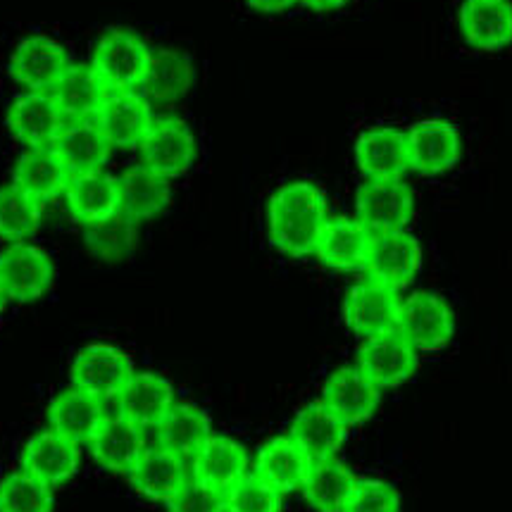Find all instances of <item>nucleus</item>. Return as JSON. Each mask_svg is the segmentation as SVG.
<instances>
[{"instance_id": "nucleus-1", "label": "nucleus", "mask_w": 512, "mask_h": 512, "mask_svg": "<svg viewBox=\"0 0 512 512\" xmlns=\"http://www.w3.org/2000/svg\"><path fill=\"white\" fill-rule=\"evenodd\" d=\"M329 220L327 196L312 181H289L279 186L267 203L270 243L296 260L315 255Z\"/></svg>"}, {"instance_id": "nucleus-2", "label": "nucleus", "mask_w": 512, "mask_h": 512, "mask_svg": "<svg viewBox=\"0 0 512 512\" xmlns=\"http://www.w3.org/2000/svg\"><path fill=\"white\" fill-rule=\"evenodd\" d=\"M153 51L136 31L117 27L98 39L91 55V70L108 91H134L143 84Z\"/></svg>"}, {"instance_id": "nucleus-3", "label": "nucleus", "mask_w": 512, "mask_h": 512, "mask_svg": "<svg viewBox=\"0 0 512 512\" xmlns=\"http://www.w3.org/2000/svg\"><path fill=\"white\" fill-rule=\"evenodd\" d=\"M396 332L417 353H439L455 334V315L446 298L434 291H415L401 301Z\"/></svg>"}, {"instance_id": "nucleus-4", "label": "nucleus", "mask_w": 512, "mask_h": 512, "mask_svg": "<svg viewBox=\"0 0 512 512\" xmlns=\"http://www.w3.org/2000/svg\"><path fill=\"white\" fill-rule=\"evenodd\" d=\"M72 67L70 53L46 34H31L10 55L8 74L27 93H53Z\"/></svg>"}, {"instance_id": "nucleus-5", "label": "nucleus", "mask_w": 512, "mask_h": 512, "mask_svg": "<svg viewBox=\"0 0 512 512\" xmlns=\"http://www.w3.org/2000/svg\"><path fill=\"white\" fill-rule=\"evenodd\" d=\"M55 284L51 253L34 243H10L0 251V289L12 303H34Z\"/></svg>"}, {"instance_id": "nucleus-6", "label": "nucleus", "mask_w": 512, "mask_h": 512, "mask_svg": "<svg viewBox=\"0 0 512 512\" xmlns=\"http://www.w3.org/2000/svg\"><path fill=\"white\" fill-rule=\"evenodd\" d=\"M131 377H134V360L129 358V353L103 341L79 348L70 367L74 389L91 393L101 401L120 396Z\"/></svg>"}, {"instance_id": "nucleus-7", "label": "nucleus", "mask_w": 512, "mask_h": 512, "mask_svg": "<svg viewBox=\"0 0 512 512\" xmlns=\"http://www.w3.org/2000/svg\"><path fill=\"white\" fill-rule=\"evenodd\" d=\"M412 212L415 198L403 179H367L355 193V220L370 234L405 231Z\"/></svg>"}, {"instance_id": "nucleus-8", "label": "nucleus", "mask_w": 512, "mask_h": 512, "mask_svg": "<svg viewBox=\"0 0 512 512\" xmlns=\"http://www.w3.org/2000/svg\"><path fill=\"white\" fill-rule=\"evenodd\" d=\"M141 165L174 179L184 177L198 158V143L189 124L177 117H160L139 146Z\"/></svg>"}, {"instance_id": "nucleus-9", "label": "nucleus", "mask_w": 512, "mask_h": 512, "mask_svg": "<svg viewBox=\"0 0 512 512\" xmlns=\"http://www.w3.org/2000/svg\"><path fill=\"white\" fill-rule=\"evenodd\" d=\"M401 298L398 291L379 282H360L348 289L343 298V320L346 327L358 339H374V336L396 332Z\"/></svg>"}, {"instance_id": "nucleus-10", "label": "nucleus", "mask_w": 512, "mask_h": 512, "mask_svg": "<svg viewBox=\"0 0 512 512\" xmlns=\"http://www.w3.org/2000/svg\"><path fill=\"white\" fill-rule=\"evenodd\" d=\"M422 267V246L410 231L372 234L365 272L393 291L408 289Z\"/></svg>"}, {"instance_id": "nucleus-11", "label": "nucleus", "mask_w": 512, "mask_h": 512, "mask_svg": "<svg viewBox=\"0 0 512 512\" xmlns=\"http://www.w3.org/2000/svg\"><path fill=\"white\" fill-rule=\"evenodd\" d=\"M67 117L53 93H22L8 105L5 127L24 148H51Z\"/></svg>"}, {"instance_id": "nucleus-12", "label": "nucleus", "mask_w": 512, "mask_h": 512, "mask_svg": "<svg viewBox=\"0 0 512 512\" xmlns=\"http://www.w3.org/2000/svg\"><path fill=\"white\" fill-rule=\"evenodd\" d=\"M410 167L424 177H439L455 170L462 158L460 131L448 120L415 122L405 134Z\"/></svg>"}, {"instance_id": "nucleus-13", "label": "nucleus", "mask_w": 512, "mask_h": 512, "mask_svg": "<svg viewBox=\"0 0 512 512\" xmlns=\"http://www.w3.org/2000/svg\"><path fill=\"white\" fill-rule=\"evenodd\" d=\"M98 127L112 148H139L155 117L148 98L136 91H108L96 112Z\"/></svg>"}, {"instance_id": "nucleus-14", "label": "nucleus", "mask_w": 512, "mask_h": 512, "mask_svg": "<svg viewBox=\"0 0 512 512\" xmlns=\"http://www.w3.org/2000/svg\"><path fill=\"white\" fill-rule=\"evenodd\" d=\"M20 467L41 484L58 489L79 472V446L53 429L31 434L20 451Z\"/></svg>"}, {"instance_id": "nucleus-15", "label": "nucleus", "mask_w": 512, "mask_h": 512, "mask_svg": "<svg viewBox=\"0 0 512 512\" xmlns=\"http://www.w3.org/2000/svg\"><path fill=\"white\" fill-rule=\"evenodd\" d=\"M420 353L398 332L365 339L358 348V367L379 389L401 386L415 374Z\"/></svg>"}, {"instance_id": "nucleus-16", "label": "nucleus", "mask_w": 512, "mask_h": 512, "mask_svg": "<svg viewBox=\"0 0 512 512\" xmlns=\"http://www.w3.org/2000/svg\"><path fill=\"white\" fill-rule=\"evenodd\" d=\"M379 391L382 389L358 365H348L329 374L322 389V403L343 424H360L377 412Z\"/></svg>"}, {"instance_id": "nucleus-17", "label": "nucleus", "mask_w": 512, "mask_h": 512, "mask_svg": "<svg viewBox=\"0 0 512 512\" xmlns=\"http://www.w3.org/2000/svg\"><path fill=\"white\" fill-rule=\"evenodd\" d=\"M460 34L474 51L498 53L512 46V3L465 0L460 8Z\"/></svg>"}, {"instance_id": "nucleus-18", "label": "nucleus", "mask_w": 512, "mask_h": 512, "mask_svg": "<svg viewBox=\"0 0 512 512\" xmlns=\"http://www.w3.org/2000/svg\"><path fill=\"white\" fill-rule=\"evenodd\" d=\"M193 462V479L210 489L227 493L231 486H236L248 474L251 467V455L241 441L231 436H215L198 448V453L191 458Z\"/></svg>"}, {"instance_id": "nucleus-19", "label": "nucleus", "mask_w": 512, "mask_h": 512, "mask_svg": "<svg viewBox=\"0 0 512 512\" xmlns=\"http://www.w3.org/2000/svg\"><path fill=\"white\" fill-rule=\"evenodd\" d=\"M129 484L146 501L167 503L181 486L189 482L186 474V460L172 453L170 448L155 446L146 448L127 474Z\"/></svg>"}, {"instance_id": "nucleus-20", "label": "nucleus", "mask_w": 512, "mask_h": 512, "mask_svg": "<svg viewBox=\"0 0 512 512\" xmlns=\"http://www.w3.org/2000/svg\"><path fill=\"white\" fill-rule=\"evenodd\" d=\"M355 165L367 179H401L410 170L405 134L393 127L365 129L355 141Z\"/></svg>"}, {"instance_id": "nucleus-21", "label": "nucleus", "mask_w": 512, "mask_h": 512, "mask_svg": "<svg viewBox=\"0 0 512 512\" xmlns=\"http://www.w3.org/2000/svg\"><path fill=\"white\" fill-rule=\"evenodd\" d=\"M105 408L101 398L81 389L60 391L46 410L48 429L58 432L74 443H89L91 436L105 422Z\"/></svg>"}, {"instance_id": "nucleus-22", "label": "nucleus", "mask_w": 512, "mask_h": 512, "mask_svg": "<svg viewBox=\"0 0 512 512\" xmlns=\"http://www.w3.org/2000/svg\"><path fill=\"white\" fill-rule=\"evenodd\" d=\"M89 451L105 472L127 477L139 455L146 451L143 448V429L124 415L105 417L98 432L91 436Z\"/></svg>"}, {"instance_id": "nucleus-23", "label": "nucleus", "mask_w": 512, "mask_h": 512, "mask_svg": "<svg viewBox=\"0 0 512 512\" xmlns=\"http://www.w3.org/2000/svg\"><path fill=\"white\" fill-rule=\"evenodd\" d=\"M372 234L353 217H332L322 231L315 255L336 272L365 270Z\"/></svg>"}, {"instance_id": "nucleus-24", "label": "nucleus", "mask_w": 512, "mask_h": 512, "mask_svg": "<svg viewBox=\"0 0 512 512\" xmlns=\"http://www.w3.org/2000/svg\"><path fill=\"white\" fill-rule=\"evenodd\" d=\"M348 424H343L322 401L308 403L293 417L289 436L310 460L334 458L346 441Z\"/></svg>"}, {"instance_id": "nucleus-25", "label": "nucleus", "mask_w": 512, "mask_h": 512, "mask_svg": "<svg viewBox=\"0 0 512 512\" xmlns=\"http://www.w3.org/2000/svg\"><path fill=\"white\" fill-rule=\"evenodd\" d=\"M67 210L81 227H89L120 212V186L117 177L101 172L74 174L65 189Z\"/></svg>"}, {"instance_id": "nucleus-26", "label": "nucleus", "mask_w": 512, "mask_h": 512, "mask_svg": "<svg viewBox=\"0 0 512 512\" xmlns=\"http://www.w3.org/2000/svg\"><path fill=\"white\" fill-rule=\"evenodd\" d=\"M120 415L141 429L158 427L162 417L177 403L174 386L158 372H134L120 396Z\"/></svg>"}, {"instance_id": "nucleus-27", "label": "nucleus", "mask_w": 512, "mask_h": 512, "mask_svg": "<svg viewBox=\"0 0 512 512\" xmlns=\"http://www.w3.org/2000/svg\"><path fill=\"white\" fill-rule=\"evenodd\" d=\"M53 151L74 177V174L101 172L108 165L112 146L96 120H79L65 124L53 143Z\"/></svg>"}, {"instance_id": "nucleus-28", "label": "nucleus", "mask_w": 512, "mask_h": 512, "mask_svg": "<svg viewBox=\"0 0 512 512\" xmlns=\"http://www.w3.org/2000/svg\"><path fill=\"white\" fill-rule=\"evenodd\" d=\"M72 174L62 165L58 153L51 148H27L15 167H12V184L41 205L65 193Z\"/></svg>"}, {"instance_id": "nucleus-29", "label": "nucleus", "mask_w": 512, "mask_h": 512, "mask_svg": "<svg viewBox=\"0 0 512 512\" xmlns=\"http://www.w3.org/2000/svg\"><path fill=\"white\" fill-rule=\"evenodd\" d=\"M117 186H120V212L134 222L153 220L172 201L170 179L143 165L124 170L117 177Z\"/></svg>"}, {"instance_id": "nucleus-30", "label": "nucleus", "mask_w": 512, "mask_h": 512, "mask_svg": "<svg viewBox=\"0 0 512 512\" xmlns=\"http://www.w3.org/2000/svg\"><path fill=\"white\" fill-rule=\"evenodd\" d=\"M358 484L351 467L339 458L312 460L303 482V498L315 512H343Z\"/></svg>"}, {"instance_id": "nucleus-31", "label": "nucleus", "mask_w": 512, "mask_h": 512, "mask_svg": "<svg viewBox=\"0 0 512 512\" xmlns=\"http://www.w3.org/2000/svg\"><path fill=\"white\" fill-rule=\"evenodd\" d=\"M310 458L301 451L291 436H274L258 448L255 455V474L282 493L301 489L305 474L310 470Z\"/></svg>"}, {"instance_id": "nucleus-32", "label": "nucleus", "mask_w": 512, "mask_h": 512, "mask_svg": "<svg viewBox=\"0 0 512 512\" xmlns=\"http://www.w3.org/2000/svg\"><path fill=\"white\" fill-rule=\"evenodd\" d=\"M193 84H196V67L189 55L162 48V51H153L141 89L146 91L143 96L153 101L174 103L181 101L193 89Z\"/></svg>"}, {"instance_id": "nucleus-33", "label": "nucleus", "mask_w": 512, "mask_h": 512, "mask_svg": "<svg viewBox=\"0 0 512 512\" xmlns=\"http://www.w3.org/2000/svg\"><path fill=\"white\" fill-rule=\"evenodd\" d=\"M155 429H158L160 446L170 448L184 460H191L212 436L210 415L196 403H174Z\"/></svg>"}, {"instance_id": "nucleus-34", "label": "nucleus", "mask_w": 512, "mask_h": 512, "mask_svg": "<svg viewBox=\"0 0 512 512\" xmlns=\"http://www.w3.org/2000/svg\"><path fill=\"white\" fill-rule=\"evenodd\" d=\"M53 96L60 110L65 112L67 122H79L96 117L103 98L108 96V89L91 70V65H72L60 84L55 86Z\"/></svg>"}, {"instance_id": "nucleus-35", "label": "nucleus", "mask_w": 512, "mask_h": 512, "mask_svg": "<svg viewBox=\"0 0 512 512\" xmlns=\"http://www.w3.org/2000/svg\"><path fill=\"white\" fill-rule=\"evenodd\" d=\"M84 243L98 260L117 262L134 253L136 243H139V229L131 217L117 212L108 220L84 227Z\"/></svg>"}, {"instance_id": "nucleus-36", "label": "nucleus", "mask_w": 512, "mask_h": 512, "mask_svg": "<svg viewBox=\"0 0 512 512\" xmlns=\"http://www.w3.org/2000/svg\"><path fill=\"white\" fill-rule=\"evenodd\" d=\"M41 224V203L15 184L0 186V241L24 243Z\"/></svg>"}, {"instance_id": "nucleus-37", "label": "nucleus", "mask_w": 512, "mask_h": 512, "mask_svg": "<svg viewBox=\"0 0 512 512\" xmlns=\"http://www.w3.org/2000/svg\"><path fill=\"white\" fill-rule=\"evenodd\" d=\"M51 486L41 484L24 470L5 472L0 477V512H53Z\"/></svg>"}, {"instance_id": "nucleus-38", "label": "nucleus", "mask_w": 512, "mask_h": 512, "mask_svg": "<svg viewBox=\"0 0 512 512\" xmlns=\"http://www.w3.org/2000/svg\"><path fill=\"white\" fill-rule=\"evenodd\" d=\"M224 508L227 512H282L284 493L258 474H246L239 484L224 493Z\"/></svg>"}, {"instance_id": "nucleus-39", "label": "nucleus", "mask_w": 512, "mask_h": 512, "mask_svg": "<svg viewBox=\"0 0 512 512\" xmlns=\"http://www.w3.org/2000/svg\"><path fill=\"white\" fill-rule=\"evenodd\" d=\"M403 501L396 486L384 479H358L343 512H401Z\"/></svg>"}, {"instance_id": "nucleus-40", "label": "nucleus", "mask_w": 512, "mask_h": 512, "mask_svg": "<svg viewBox=\"0 0 512 512\" xmlns=\"http://www.w3.org/2000/svg\"><path fill=\"white\" fill-rule=\"evenodd\" d=\"M165 505L167 512H227L224 493L210 489L196 479H189Z\"/></svg>"}, {"instance_id": "nucleus-41", "label": "nucleus", "mask_w": 512, "mask_h": 512, "mask_svg": "<svg viewBox=\"0 0 512 512\" xmlns=\"http://www.w3.org/2000/svg\"><path fill=\"white\" fill-rule=\"evenodd\" d=\"M246 3L251 5L253 10L265 12V15H279V12H286L289 8H293L298 0H246Z\"/></svg>"}, {"instance_id": "nucleus-42", "label": "nucleus", "mask_w": 512, "mask_h": 512, "mask_svg": "<svg viewBox=\"0 0 512 512\" xmlns=\"http://www.w3.org/2000/svg\"><path fill=\"white\" fill-rule=\"evenodd\" d=\"M298 3H303L305 8H310L315 12H332V10L343 8L348 0H298Z\"/></svg>"}, {"instance_id": "nucleus-43", "label": "nucleus", "mask_w": 512, "mask_h": 512, "mask_svg": "<svg viewBox=\"0 0 512 512\" xmlns=\"http://www.w3.org/2000/svg\"><path fill=\"white\" fill-rule=\"evenodd\" d=\"M5 303H8V298H5V293H3V289H0V312L5 310Z\"/></svg>"}]
</instances>
